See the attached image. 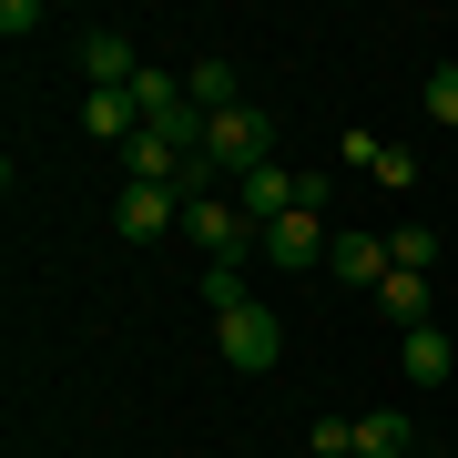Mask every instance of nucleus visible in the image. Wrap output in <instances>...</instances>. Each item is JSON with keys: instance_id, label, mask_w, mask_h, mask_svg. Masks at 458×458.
Returning <instances> with one entry per match:
<instances>
[{"instance_id": "6e6552de", "label": "nucleus", "mask_w": 458, "mask_h": 458, "mask_svg": "<svg viewBox=\"0 0 458 458\" xmlns=\"http://www.w3.org/2000/svg\"><path fill=\"white\" fill-rule=\"evenodd\" d=\"M428 438H418V418L408 408H377V418H357V458H418Z\"/></svg>"}, {"instance_id": "f03ea898", "label": "nucleus", "mask_w": 458, "mask_h": 458, "mask_svg": "<svg viewBox=\"0 0 458 458\" xmlns=\"http://www.w3.org/2000/svg\"><path fill=\"white\" fill-rule=\"evenodd\" d=\"M214 346H225V367H245V377H265L285 357V327L265 306H234V316H214Z\"/></svg>"}, {"instance_id": "423d86ee", "label": "nucleus", "mask_w": 458, "mask_h": 458, "mask_svg": "<svg viewBox=\"0 0 458 458\" xmlns=\"http://www.w3.org/2000/svg\"><path fill=\"white\" fill-rule=\"evenodd\" d=\"M234 204H245V214H255V234H265V225H285L306 194H295V174H285V164H255L245 183H234Z\"/></svg>"}, {"instance_id": "0eeeda50", "label": "nucleus", "mask_w": 458, "mask_h": 458, "mask_svg": "<svg viewBox=\"0 0 458 458\" xmlns=\"http://www.w3.org/2000/svg\"><path fill=\"white\" fill-rule=\"evenodd\" d=\"M397 367H408V387H448V377H458V346L438 327H408V336H397Z\"/></svg>"}, {"instance_id": "7ed1b4c3", "label": "nucleus", "mask_w": 458, "mask_h": 458, "mask_svg": "<svg viewBox=\"0 0 458 458\" xmlns=\"http://www.w3.org/2000/svg\"><path fill=\"white\" fill-rule=\"evenodd\" d=\"M174 214H183L174 183H123V194H113V234H123V245H153Z\"/></svg>"}, {"instance_id": "2eb2a0df", "label": "nucleus", "mask_w": 458, "mask_h": 458, "mask_svg": "<svg viewBox=\"0 0 458 458\" xmlns=\"http://www.w3.org/2000/svg\"><path fill=\"white\" fill-rule=\"evenodd\" d=\"M438 458H458V448H438Z\"/></svg>"}, {"instance_id": "4468645a", "label": "nucleus", "mask_w": 458, "mask_h": 458, "mask_svg": "<svg viewBox=\"0 0 458 458\" xmlns=\"http://www.w3.org/2000/svg\"><path fill=\"white\" fill-rule=\"evenodd\" d=\"M428 123H448V132H458V62L428 72Z\"/></svg>"}, {"instance_id": "1a4fd4ad", "label": "nucleus", "mask_w": 458, "mask_h": 458, "mask_svg": "<svg viewBox=\"0 0 458 458\" xmlns=\"http://www.w3.org/2000/svg\"><path fill=\"white\" fill-rule=\"evenodd\" d=\"M183 92H194V113H234V102H245V72H234L225 51H204V62L183 72Z\"/></svg>"}, {"instance_id": "39448f33", "label": "nucleus", "mask_w": 458, "mask_h": 458, "mask_svg": "<svg viewBox=\"0 0 458 458\" xmlns=\"http://www.w3.org/2000/svg\"><path fill=\"white\" fill-rule=\"evenodd\" d=\"M327 214H306V204H295L285 214V225H265V265H327Z\"/></svg>"}, {"instance_id": "f257e3e1", "label": "nucleus", "mask_w": 458, "mask_h": 458, "mask_svg": "<svg viewBox=\"0 0 458 458\" xmlns=\"http://www.w3.org/2000/svg\"><path fill=\"white\" fill-rule=\"evenodd\" d=\"M204 164H214V174H234V183H245L255 164H276V113H265V102H234V113H214Z\"/></svg>"}, {"instance_id": "f8f14e48", "label": "nucleus", "mask_w": 458, "mask_h": 458, "mask_svg": "<svg viewBox=\"0 0 458 458\" xmlns=\"http://www.w3.org/2000/svg\"><path fill=\"white\" fill-rule=\"evenodd\" d=\"M245 276H255V265H204V306H214V316L255 306V285H245Z\"/></svg>"}, {"instance_id": "ddd939ff", "label": "nucleus", "mask_w": 458, "mask_h": 458, "mask_svg": "<svg viewBox=\"0 0 458 458\" xmlns=\"http://www.w3.org/2000/svg\"><path fill=\"white\" fill-rule=\"evenodd\" d=\"M387 265H397V276H428V265H438V234H428V225H397L387 234Z\"/></svg>"}, {"instance_id": "20e7f679", "label": "nucleus", "mask_w": 458, "mask_h": 458, "mask_svg": "<svg viewBox=\"0 0 458 458\" xmlns=\"http://www.w3.org/2000/svg\"><path fill=\"white\" fill-rule=\"evenodd\" d=\"M327 276H346V285H387V276H397V265H387V234L336 225V234H327Z\"/></svg>"}, {"instance_id": "9b49d317", "label": "nucleus", "mask_w": 458, "mask_h": 458, "mask_svg": "<svg viewBox=\"0 0 458 458\" xmlns=\"http://www.w3.org/2000/svg\"><path fill=\"white\" fill-rule=\"evenodd\" d=\"M377 306L397 316V336H408V327H428V276H387V285H377Z\"/></svg>"}, {"instance_id": "9d476101", "label": "nucleus", "mask_w": 458, "mask_h": 458, "mask_svg": "<svg viewBox=\"0 0 458 458\" xmlns=\"http://www.w3.org/2000/svg\"><path fill=\"white\" fill-rule=\"evenodd\" d=\"M82 132H92V143H113V153H123L132 132H143V102H132V92H92V102H82Z\"/></svg>"}]
</instances>
